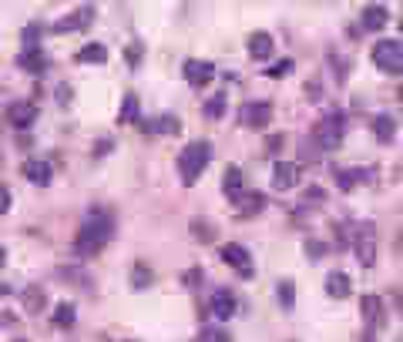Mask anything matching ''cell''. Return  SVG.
Returning a JSON list of instances; mask_svg holds the SVG:
<instances>
[{
	"instance_id": "f1b7e54d",
	"label": "cell",
	"mask_w": 403,
	"mask_h": 342,
	"mask_svg": "<svg viewBox=\"0 0 403 342\" xmlns=\"http://www.w3.org/2000/svg\"><path fill=\"white\" fill-rule=\"evenodd\" d=\"M78 322V312H74V306L71 302H61L58 309H54V326L58 329H71Z\"/></svg>"
},
{
	"instance_id": "ee69618b",
	"label": "cell",
	"mask_w": 403,
	"mask_h": 342,
	"mask_svg": "<svg viewBox=\"0 0 403 342\" xmlns=\"http://www.w3.org/2000/svg\"><path fill=\"white\" fill-rule=\"evenodd\" d=\"M363 342H376V336H373V332H366V336H363Z\"/></svg>"
},
{
	"instance_id": "603a6c76",
	"label": "cell",
	"mask_w": 403,
	"mask_h": 342,
	"mask_svg": "<svg viewBox=\"0 0 403 342\" xmlns=\"http://www.w3.org/2000/svg\"><path fill=\"white\" fill-rule=\"evenodd\" d=\"M326 292L333 299H346L353 292V282H350L346 272H329V275H326Z\"/></svg>"
},
{
	"instance_id": "d6986e66",
	"label": "cell",
	"mask_w": 403,
	"mask_h": 342,
	"mask_svg": "<svg viewBox=\"0 0 403 342\" xmlns=\"http://www.w3.org/2000/svg\"><path fill=\"white\" fill-rule=\"evenodd\" d=\"M20 302H24V312H31V315H41V312L47 309V292H44V285H27V289H24V296H20Z\"/></svg>"
},
{
	"instance_id": "30bf717a",
	"label": "cell",
	"mask_w": 403,
	"mask_h": 342,
	"mask_svg": "<svg viewBox=\"0 0 403 342\" xmlns=\"http://www.w3.org/2000/svg\"><path fill=\"white\" fill-rule=\"evenodd\" d=\"M296 182H299V165L296 161H276V168H272V188L276 191H293Z\"/></svg>"
},
{
	"instance_id": "f6af8a7d",
	"label": "cell",
	"mask_w": 403,
	"mask_h": 342,
	"mask_svg": "<svg viewBox=\"0 0 403 342\" xmlns=\"http://www.w3.org/2000/svg\"><path fill=\"white\" fill-rule=\"evenodd\" d=\"M4 262H7V252L0 249V268H4Z\"/></svg>"
},
{
	"instance_id": "52a82bcc",
	"label": "cell",
	"mask_w": 403,
	"mask_h": 342,
	"mask_svg": "<svg viewBox=\"0 0 403 342\" xmlns=\"http://www.w3.org/2000/svg\"><path fill=\"white\" fill-rule=\"evenodd\" d=\"M239 121H242V128L263 131V128L272 125V104L269 101H249L239 108Z\"/></svg>"
},
{
	"instance_id": "836d02e7",
	"label": "cell",
	"mask_w": 403,
	"mask_h": 342,
	"mask_svg": "<svg viewBox=\"0 0 403 342\" xmlns=\"http://www.w3.org/2000/svg\"><path fill=\"white\" fill-rule=\"evenodd\" d=\"M326 252H329V245L319 242V238H310V242H306V259H310V262H319Z\"/></svg>"
},
{
	"instance_id": "9a60e30c",
	"label": "cell",
	"mask_w": 403,
	"mask_h": 342,
	"mask_svg": "<svg viewBox=\"0 0 403 342\" xmlns=\"http://www.w3.org/2000/svg\"><path fill=\"white\" fill-rule=\"evenodd\" d=\"M235 309H239V306H235V296L229 292V289H216V292H212V306H209V312H212L216 319H232Z\"/></svg>"
},
{
	"instance_id": "8d00e7d4",
	"label": "cell",
	"mask_w": 403,
	"mask_h": 342,
	"mask_svg": "<svg viewBox=\"0 0 403 342\" xmlns=\"http://www.w3.org/2000/svg\"><path fill=\"white\" fill-rule=\"evenodd\" d=\"M323 198H326V191H323V188H316V185H312V188H306V195H303V205H310V202H323Z\"/></svg>"
},
{
	"instance_id": "6da1fadb",
	"label": "cell",
	"mask_w": 403,
	"mask_h": 342,
	"mask_svg": "<svg viewBox=\"0 0 403 342\" xmlns=\"http://www.w3.org/2000/svg\"><path fill=\"white\" fill-rule=\"evenodd\" d=\"M111 235H114V218L101 208H91V215L84 218L78 238H74V252L81 259H94L111 242Z\"/></svg>"
},
{
	"instance_id": "e575fe53",
	"label": "cell",
	"mask_w": 403,
	"mask_h": 342,
	"mask_svg": "<svg viewBox=\"0 0 403 342\" xmlns=\"http://www.w3.org/2000/svg\"><path fill=\"white\" fill-rule=\"evenodd\" d=\"M353 225L350 221H340V225H333V232H336V249H346L350 245V238H353V232H350Z\"/></svg>"
},
{
	"instance_id": "8992f818",
	"label": "cell",
	"mask_w": 403,
	"mask_h": 342,
	"mask_svg": "<svg viewBox=\"0 0 403 342\" xmlns=\"http://www.w3.org/2000/svg\"><path fill=\"white\" fill-rule=\"evenodd\" d=\"M218 259H222L225 265H232L242 279H252V275H256V262H252V255H249L246 245H239V242L222 245V249H218Z\"/></svg>"
},
{
	"instance_id": "f35d334b",
	"label": "cell",
	"mask_w": 403,
	"mask_h": 342,
	"mask_svg": "<svg viewBox=\"0 0 403 342\" xmlns=\"http://www.w3.org/2000/svg\"><path fill=\"white\" fill-rule=\"evenodd\" d=\"M279 148H282V135H272V138L265 141V151H269V155H279Z\"/></svg>"
},
{
	"instance_id": "4dcf8cb0",
	"label": "cell",
	"mask_w": 403,
	"mask_h": 342,
	"mask_svg": "<svg viewBox=\"0 0 403 342\" xmlns=\"http://www.w3.org/2000/svg\"><path fill=\"white\" fill-rule=\"evenodd\" d=\"M195 342H232L229 339V332L218 326H202V332L195 336Z\"/></svg>"
},
{
	"instance_id": "f546056e",
	"label": "cell",
	"mask_w": 403,
	"mask_h": 342,
	"mask_svg": "<svg viewBox=\"0 0 403 342\" xmlns=\"http://www.w3.org/2000/svg\"><path fill=\"white\" fill-rule=\"evenodd\" d=\"M202 114H205V118H212V121H218V118L225 114V94H212V97L205 101Z\"/></svg>"
},
{
	"instance_id": "5b68a950",
	"label": "cell",
	"mask_w": 403,
	"mask_h": 342,
	"mask_svg": "<svg viewBox=\"0 0 403 342\" xmlns=\"http://www.w3.org/2000/svg\"><path fill=\"white\" fill-rule=\"evenodd\" d=\"M353 249H357V262L363 268L376 265V221H359L353 225Z\"/></svg>"
},
{
	"instance_id": "ba28073f",
	"label": "cell",
	"mask_w": 403,
	"mask_h": 342,
	"mask_svg": "<svg viewBox=\"0 0 403 342\" xmlns=\"http://www.w3.org/2000/svg\"><path fill=\"white\" fill-rule=\"evenodd\" d=\"M98 17L94 7H78L74 14H67L64 20L54 24V34H71V31H84V27H91V20Z\"/></svg>"
},
{
	"instance_id": "ffe728a7",
	"label": "cell",
	"mask_w": 403,
	"mask_h": 342,
	"mask_svg": "<svg viewBox=\"0 0 403 342\" xmlns=\"http://www.w3.org/2000/svg\"><path fill=\"white\" fill-rule=\"evenodd\" d=\"M235 205H239V215L242 218H252L265 208V195L263 191H242V195L235 198Z\"/></svg>"
},
{
	"instance_id": "9c48e42d",
	"label": "cell",
	"mask_w": 403,
	"mask_h": 342,
	"mask_svg": "<svg viewBox=\"0 0 403 342\" xmlns=\"http://www.w3.org/2000/svg\"><path fill=\"white\" fill-rule=\"evenodd\" d=\"M212 78H216V64L212 61H199V57L185 61V81L192 88H205V84H212Z\"/></svg>"
},
{
	"instance_id": "ab89813d",
	"label": "cell",
	"mask_w": 403,
	"mask_h": 342,
	"mask_svg": "<svg viewBox=\"0 0 403 342\" xmlns=\"http://www.w3.org/2000/svg\"><path fill=\"white\" fill-rule=\"evenodd\" d=\"M108 151H111V138H101L98 144H94V155H98V158H105Z\"/></svg>"
},
{
	"instance_id": "d4e9b609",
	"label": "cell",
	"mask_w": 403,
	"mask_h": 342,
	"mask_svg": "<svg viewBox=\"0 0 403 342\" xmlns=\"http://www.w3.org/2000/svg\"><path fill=\"white\" fill-rule=\"evenodd\" d=\"M188 228H192V238H195V242H205V245L216 242V225H212L209 218H192Z\"/></svg>"
},
{
	"instance_id": "d6a6232c",
	"label": "cell",
	"mask_w": 403,
	"mask_h": 342,
	"mask_svg": "<svg viewBox=\"0 0 403 342\" xmlns=\"http://www.w3.org/2000/svg\"><path fill=\"white\" fill-rule=\"evenodd\" d=\"M293 67H296V61H293V57H286V61L272 64V67H269L265 74H269L272 81H279V78H289V74H293Z\"/></svg>"
},
{
	"instance_id": "2e32d148",
	"label": "cell",
	"mask_w": 403,
	"mask_h": 342,
	"mask_svg": "<svg viewBox=\"0 0 403 342\" xmlns=\"http://www.w3.org/2000/svg\"><path fill=\"white\" fill-rule=\"evenodd\" d=\"M370 168H336V188L340 191H353L359 182H370Z\"/></svg>"
},
{
	"instance_id": "d590c367",
	"label": "cell",
	"mask_w": 403,
	"mask_h": 342,
	"mask_svg": "<svg viewBox=\"0 0 403 342\" xmlns=\"http://www.w3.org/2000/svg\"><path fill=\"white\" fill-rule=\"evenodd\" d=\"M37 37H41V24H31V27L24 31V47H41Z\"/></svg>"
},
{
	"instance_id": "5bb4252c",
	"label": "cell",
	"mask_w": 403,
	"mask_h": 342,
	"mask_svg": "<svg viewBox=\"0 0 403 342\" xmlns=\"http://www.w3.org/2000/svg\"><path fill=\"white\" fill-rule=\"evenodd\" d=\"M387 24H390V11H387V7H380V4L363 7V14H359V27H363V31H383Z\"/></svg>"
},
{
	"instance_id": "74e56055",
	"label": "cell",
	"mask_w": 403,
	"mask_h": 342,
	"mask_svg": "<svg viewBox=\"0 0 403 342\" xmlns=\"http://www.w3.org/2000/svg\"><path fill=\"white\" fill-rule=\"evenodd\" d=\"M202 279H205V275H202V268H188V272H185V285H188V289H195Z\"/></svg>"
},
{
	"instance_id": "ac0fdd59",
	"label": "cell",
	"mask_w": 403,
	"mask_h": 342,
	"mask_svg": "<svg viewBox=\"0 0 403 342\" xmlns=\"http://www.w3.org/2000/svg\"><path fill=\"white\" fill-rule=\"evenodd\" d=\"M141 131L145 135H178L182 131V121L175 114H161L158 121H141Z\"/></svg>"
},
{
	"instance_id": "484cf974",
	"label": "cell",
	"mask_w": 403,
	"mask_h": 342,
	"mask_svg": "<svg viewBox=\"0 0 403 342\" xmlns=\"http://www.w3.org/2000/svg\"><path fill=\"white\" fill-rule=\"evenodd\" d=\"M78 61L81 64H105L108 61V47L105 44H84L78 50Z\"/></svg>"
},
{
	"instance_id": "7c38bea8",
	"label": "cell",
	"mask_w": 403,
	"mask_h": 342,
	"mask_svg": "<svg viewBox=\"0 0 403 342\" xmlns=\"http://www.w3.org/2000/svg\"><path fill=\"white\" fill-rule=\"evenodd\" d=\"M359 312H363V319H366V326L373 329H383L387 326V315H383V299L380 296H363V302H359Z\"/></svg>"
},
{
	"instance_id": "8fae6325",
	"label": "cell",
	"mask_w": 403,
	"mask_h": 342,
	"mask_svg": "<svg viewBox=\"0 0 403 342\" xmlns=\"http://www.w3.org/2000/svg\"><path fill=\"white\" fill-rule=\"evenodd\" d=\"M7 121H11L17 131H27V128L37 121V108H34L31 101H14V104L7 108Z\"/></svg>"
},
{
	"instance_id": "7402d4cb",
	"label": "cell",
	"mask_w": 403,
	"mask_h": 342,
	"mask_svg": "<svg viewBox=\"0 0 403 342\" xmlns=\"http://www.w3.org/2000/svg\"><path fill=\"white\" fill-rule=\"evenodd\" d=\"M222 195H229L232 202L242 195V168L239 165H229V168L222 171Z\"/></svg>"
},
{
	"instance_id": "4316f807",
	"label": "cell",
	"mask_w": 403,
	"mask_h": 342,
	"mask_svg": "<svg viewBox=\"0 0 403 342\" xmlns=\"http://www.w3.org/2000/svg\"><path fill=\"white\" fill-rule=\"evenodd\" d=\"M276 299H279V306L286 312L296 309V282L293 279H279V285H276Z\"/></svg>"
},
{
	"instance_id": "277c9868",
	"label": "cell",
	"mask_w": 403,
	"mask_h": 342,
	"mask_svg": "<svg viewBox=\"0 0 403 342\" xmlns=\"http://www.w3.org/2000/svg\"><path fill=\"white\" fill-rule=\"evenodd\" d=\"M373 64L383 71V74H400L403 71V44L400 37H390V41H376L373 44Z\"/></svg>"
},
{
	"instance_id": "60d3db41",
	"label": "cell",
	"mask_w": 403,
	"mask_h": 342,
	"mask_svg": "<svg viewBox=\"0 0 403 342\" xmlns=\"http://www.w3.org/2000/svg\"><path fill=\"white\" fill-rule=\"evenodd\" d=\"M11 208V191H7V185H0V215Z\"/></svg>"
},
{
	"instance_id": "3957f363",
	"label": "cell",
	"mask_w": 403,
	"mask_h": 342,
	"mask_svg": "<svg viewBox=\"0 0 403 342\" xmlns=\"http://www.w3.org/2000/svg\"><path fill=\"white\" fill-rule=\"evenodd\" d=\"M343 135H346V114H343V111H329V114H323V118L316 121V128H312V144H316L319 151H333L343 141Z\"/></svg>"
},
{
	"instance_id": "7bdbcfd3",
	"label": "cell",
	"mask_w": 403,
	"mask_h": 342,
	"mask_svg": "<svg viewBox=\"0 0 403 342\" xmlns=\"http://www.w3.org/2000/svg\"><path fill=\"white\" fill-rule=\"evenodd\" d=\"M0 296H11V289H7V285H4V282H0Z\"/></svg>"
},
{
	"instance_id": "cb8c5ba5",
	"label": "cell",
	"mask_w": 403,
	"mask_h": 342,
	"mask_svg": "<svg viewBox=\"0 0 403 342\" xmlns=\"http://www.w3.org/2000/svg\"><path fill=\"white\" fill-rule=\"evenodd\" d=\"M249 54L256 57V61H265L269 54H272V34L269 31H256L249 37Z\"/></svg>"
},
{
	"instance_id": "44dd1931",
	"label": "cell",
	"mask_w": 403,
	"mask_h": 342,
	"mask_svg": "<svg viewBox=\"0 0 403 342\" xmlns=\"http://www.w3.org/2000/svg\"><path fill=\"white\" fill-rule=\"evenodd\" d=\"M373 135L380 144H390V141L397 138V118L393 114H376L373 118Z\"/></svg>"
},
{
	"instance_id": "7a4b0ae2",
	"label": "cell",
	"mask_w": 403,
	"mask_h": 342,
	"mask_svg": "<svg viewBox=\"0 0 403 342\" xmlns=\"http://www.w3.org/2000/svg\"><path fill=\"white\" fill-rule=\"evenodd\" d=\"M212 161V144L209 141H188L178 155V175H182V185L192 188L202 178V171L209 168Z\"/></svg>"
},
{
	"instance_id": "bcb514c9",
	"label": "cell",
	"mask_w": 403,
	"mask_h": 342,
	"mask_svg": "<svg viewBox=\"0 0 403 342\" xmlns=\"http://www.w3.org/2000/svg\"><path fill=\"white\" fill-rule=\"evenodd\" d=\"M14 342H27V339H14Z\"/></svg>"
},
{
	"instance_id": "b9f144b4",
	"label": "cell",
	"mask_w": 403,
	"mask_h": 342,
	"mask_svg": "<svg viewBox=\"0 0 403 342\" xmlns=\"http://www.w3.org/2000/svg\"><path fill=\"white\" fill-rule=\"evenodd\" d=\"M71 88H67V84H61V88H58V101H61V104H67V101H71Z\"/></svg>"
},
{
	"instance_id": "4fadbf2b",
	"label": "cell",
	"mask_w": 403,
	"mask_h": 342,
	"mask_svg": "<svg viewBox=\"0 0 403 342\" xmlns=\"http://www.w3.org/2000/svg\"><path fill=\"white\" fill-rule=\"evenodd\" d=\"M17 67L27 71V74H44V67H47L44 50H41V47H24V50L17 54Z\"/></svg>"
},
{
	"instance_id": "e0dca14e",
	"label": "cell",
	"mask_w": 403,
	"mask_h": 342,
	"mask_svg": "<svg viewBox=\"0 0 403 342\" xmlns=\"http://www.w3.org/2000/svg\"><path fill=\"white\" fill-rule=\"evenodd\" d=\"M24 178L34 182V185L47 188V185H51V165L41 161V158H27V161H24Z\"/></svg>"
},
{
	"instance_id": "1f68e13d",
	"label": "cell",
	"mask_w": 403,
	"mask_h": 342,
	"mask_svg": "<svg viewBox=\"0 0 403 342\" xmlns=\"http://www.w3.org/2000/svg\"><path fill=\"white\" fill-rule=\"evenodd\" d=\"M131 285L135 289H148L152 285V268L145 262H135V272H131Z\"/></svg>"
},
{
	"instance_id": "83f0119b",
	"label": "cell",
	"mask_w": 403,
	"mask_h": 342,
	"mask_svg": "<svg viewBox=\"0 0 403 342\" xmlns=\"http://www.w3.org/2000/svg\"><path fill=\"white\" fill-rule=\"evenodd\" d=\"M135 121H138V97H135V94H124L121 111H118V125H135Z\"/></svg>"
}]
</instances>
